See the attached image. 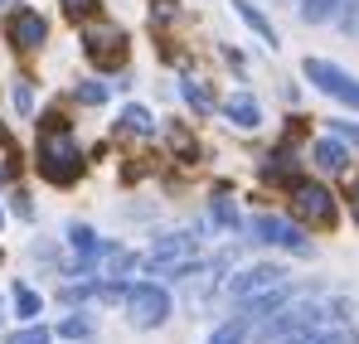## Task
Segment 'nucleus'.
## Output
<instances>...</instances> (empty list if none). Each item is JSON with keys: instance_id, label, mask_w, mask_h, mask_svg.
Wrapping results in <instances>:
<instances>
[{"instance_id": "f03ea898", "label": "nucleus", "mask_w": 359, "mask_h": 344, "mask_svg": "<svg viewBox=\"0 0 359 344\" xmlns=\"http://www.w3.org/2000/svg\"><path fill=\"white\" fill-rule=\"evenodd\" d=\"M83 170V151L68 131H44L39 136V174L54 179V184H73Z\"/></svg>"}, {"instance_id": "a878e982", "label": "nucleus", "mask_w": 359, "mask_h": 344, "mask_svg": "<svg viewBox=\"0 0 359 344\" xmlns=\"http://www.w3.org/2000/svg\"><path fill=\"white\" fill-rule=\"evenodd\" d=\"M330 131H335V141H350V146H359V121H330Z\"/></svg>"}, {"instance_id": "b1692460", "label": "nucleus", "mask_w": 359, "mask_h": 344, "mask_svg": "<svg viewBox=\"0 0 359 344\" xmlns=\"http://www.w3.org/2000/svg\"><path fill=\"white\" fill-rule=\"evenodd\" d=\"M335 25H340L345 34H359V0H340V10H335Z\"/></svg>"}, {"instance_id": "c85d7f7f", "label": "nucleus", "mask_w": 359, "mask_h": 344, "mask_svg": "<svg viewBox=\"0 0 359 344\" xmlns=\"http://www.w3.org/2000/svg\"><path fill=\"white\" fill-rule=\"evenodd\" d=\"M93 5H97V0H63V10H68V15H73V20H78V15H88V10H93Z\"/></svg>"}, {"instance_id": "393cba45", "label": "nucleus", "mask_w": 359, "mask_h": 344, "mask_svg": "<svg viewBox=\"0 0 359 344\" xmlns=\"http://www.w3.org/2000/svg\"><path fill=\"white\" fill-rule=\"evenodd\" d=\"M5 344H54V335H49L44 325H29V330H15Z\"/></svg>"}, {"instance_id": "4468645a", "label": "nucleus", "mask_w": 359, "mask_h": 344, "mask_svg": "<svg viewBox=\"0 0 359 344\" xmlns=\"http://www.w3.org/2000/svg\"><path fill=\"white\" fill-rule=\"evenodd\" d=\"M224 116L233 121V126H243V131H252V126H262V107L248 97V92H238V97H229L224 102Z\"/></svg>"}, {"instance_id": "9b49d317", "label": "nucleus", "mask_w": 359, "mask_h": 344, "mask_svg": "<svg viewBox=\"0 0 359 344\" xmlns=\"http://www.w3.org/2000/svg\"><path fill=\"white\" fill-rule=\"evenodd\" d=\"M311 165H316V170H325V174L345 170V165H350V151H345V141H335V136L316 141V146H311Z\"/></svg>"}, {"instance_id": "7c9ffc66", "label": "nucleus", "mask_w": 359, "mask_h": 344, "mask_svg": "<svg viewBox=\"0 0 359 344\" xmlns=\"http://www.w3.org/2000/svg\"><path fill=\"white\" fill-rule=\"evenodd\" d=\"M0 228H5V209H0Z\"/></svg>"}, {"instance_id": "473e14b6", "label": "nucleus", "mask_w": 359, "mask_h": 344, "mask_svg": "<svg viewBox=\"0 0 359 344\" xmlns=\"http://www.w3.org/2000/svg\"><path fill=\"white\" fill-rule=\"evenodd\" d=\"M355 194H359V184H355Z\"/></svg>"}, {"instance_id": "6ab92c4d", "label": "nucleus", "mask_w": 359, "mask_h": 344, "mask_svg": "<svg viewBox=\"0 0 359 344\" xmlns=\"http://www.w3.org/2000/svg\"><path fill=\"white\" fill-rule=\"evenodd\" d=\"M262 179H287V184H297L301 174L292 165V151H277V156H267V165H262Z\"/></svg>"}, {"instance_id": "a211bd4d", "label": "nucleus", "mask_w": 359, "mask_h": 344, "mask_svg": "<svg viewBox=\"0 0 359 344\" xmlns=\"http://www.w3.org/2000/svg\"><path fill=\"white\" fill-rule=\"evenodd\" d=\"M248 330H252V320H248V315H233V320H224V325L209 335V344H248Z\"/></svg>"}, {"instance_id": "2f4dec72", "label": "nucleus", "mask_w": 359, "mask_h": 344, "mask_svg": "<svg viewBox=\"0 0 359 344\" xmlns=\"http://www.w3.org/2000/svg\"><path fill=\"white\" fill-rule=\"evenodd\" d=\"M0 141H5V126H0Z\"/></svg>"}, {"instance_id": "39448f33", "label": "nucleus", "mask_w": 359, "mask_h": 344, "mask_svg": "<svg viewBox=\"0 0 359 344\" xmlns=\"http://www.w3.org/2000/svg\"><path fill=\"white\" fill-rule=\"evenodd\" d=\"M248 233H252L257 242H267V247L292 252V257H311V238H306V228L287 223L282 214H252V219H248Z\"/></svg>"}, {"instance_id": "f257e3e1", "label": "nucleus", "mask_w": 359, "mask_h": 344, "mask_svg": "<svg viewBox=\"0 0 359 344\" xmlns=\"http://www.w3.org/2000/svg\"><path fill=\"white\" fill-rule=\"evenodd\" d=\"M194 257H199V238H194V233H165V238L151 242L146 267H151L156 277H175V282H184V277L194 272Z\"/></svg>"}, {"instance_id": "ddd939ff", "label": "nucleus", "mask_w": 359, "mask_h": 344, "mask_svg": "<svg viewBox=\"0 0 359 344\" xmlns=\"http://www.w3.org/2000/svg\"><path fill=\"white\" fill-rule=\"evenodd\" d=\"M229 5L238 10V20L248 25V29H257V39H262L267 49H277V29H272V20H267V15H262L252 0H229Z\"/></svg>"}, {"instance_id": "7ed1b4c3", "label": "nucleus", "mask_w": 359, "mask_h": 344, "mask_svg": "<svg viewBox=\"0 0 359 344\" xmlns=\"http://www.w3.org/2000/svg\"><path fill=\"white\" fill-rule=\"evenodd\" d=\"M126 320L136 325V330H161L165 320H170V310H175V301H170V291L156 287V282H136V287H126Z\"/></svg>"}, {"instance_id": "4be33fe9", "label": "nucleus", "mask_w": 359, "mask_h": 344, "mask_svg": "<svg viewBox=\"0 0 359 344\" xmlns=\"http://www.w3.org/2000/svg\"><path fill=\"white\" fill-rule=\"evenodd\" d=\"M180 92H184V102H189L194 112H214V92H209V83H194V78H189Z\"/></svg>"}, {"instance_id": "9d476101", "label": "nucleus", "mask_w": 359, "mask_h": 344, "mask_svg": "<svg viewBox=\"0 0 359 344\" xmlns=\"http://www.w3.org/2000/svg\"><path fill=\"white\" fill-rule=\"evenodd\" d=\"M63 238H68V252L78 257V272L88 277V272L97 267V252H102V242H97V233L88 228V223H68V228H63Z\"/></svg>"}, {"instance_id": "f8f14e48", "label": "nucleus", "mask_w": 359, "mask_h": 344, "mask_svg": "<svg viewBox=\"0 0 359 344\" xmlns=\"http://www.w3.org/2000/svg\"><path fill=\"white\" fill-rule=\"evenodd\" d=\"M88 58H97V63H117L121 58V29H88Z\"/></svg>"}, {"instance_id": "1a4fd4ad", "label": "nucleus", "mask_w": 359, "mask_h": 344, "mask_svg": "<svg viewBox=\"0 0 359 344\" xmlns=\"http://www.w3.org/2000/svg\"><path fill=\"white\" fill-rule=\"evenodd\" d=\"M5 34H10V44H15V49H39V44H44V34H49V25H44V15H39V10H15V15L5 20Z\"/></svg>"}, {"instance_id": "dca6fc26", "label": "nucleus", "mask_w": 359, "mask_h": 344, "mask_svg": "<svg viewBox=\"0 0 359 344\" xmlns=\"http://www.w3.org/2000/svg\"><path fill=\"white\" fill-rule=\"evenodd\" d=\"M117 131H131V136H156V116L131 102V107H121V112H117Z\"/></svg>"}, {"instance_id": "aec40b11", "label": "nucleus", "mask_w": 359, "mask_h": 344, "mask_svg": "<svg viewBox=\"0 0 359 344\" xmlns=\"http://www.w3.org/2000/svg\"><path fill=\"white\" fill-rule=\"evenodd\" d=\"M335 10H340V0H301L306 25H325V20H335Z\"/></svg>"}, {"instance_id": "0eeeda50", "label": "nucleus", "mask_w": 359, "mask_h": 344, "mask_svg": "<svg viewBox=\"0 0 359 344\" xmlns=\"http://www.w3.org/2000/svg\"><path fill=\"white\" fill-rule=\"evenodd\" d=\"M292 204H297V219L316 223V228H330V223H335V199H330L325 184L297 179V184H292Z\"/></svg>"}, {"instance_id": "5701e85b", "label": "nucleus", "mask_w": 359, "mask_h": 344, "mask_svg": "<svg viewBox=\"0 0 359 344\" xmlns=\"http://www.w3.org/2000/svg\"><path fill=\"white\" fill-rule=\"evenodd\" d=\"M59 335H63V340H73V344L88 340V335H93V320H88V315H63V320H59Z\"/></svg>"}, {"instance_id": "72a5a7b5", "label": "nucleus", "mask_w": 359, "mask_h": 344, "mask_svg": "<svg viewBox=\"0 0 359 344\" xmlns=\"http://www.w3.org/2000/svg\"><path fill=\"white\" fill-rule=\"evenodd\" d=\"M0 5H5V0H0Z\"/></svg>"}, {"instance_id": "cd10ccee", "label": "nucleus", "mask_w": 359, "mask_h": 344, "mask_svg": "<svg viewBox=\"0 0 359 344\" xmlns=\"http://www.w3.org/2000/svg\"><path fill=\"white\" fill-rule=\"evenodd\" d=\"M214 214H219V223H229V228H238V209H229V204H214Z\"/></svg>"}, {"instance_id": "c756f323", "label": "nucleus", "mask_w": 359, "mask_h": 344, "mask_svg": "<svg viewBox=\"0 0 359 344\" xmlns=\"http://www.w3.org/2000/svg\"><path fill=\"white\" fill-rule=\"evenodd\" d=\"M15 102H20V112H29V107H34V97H29V88H25V83L15 88Z\"/></svg>"}, {"instance_id": "6e6552de", "label": "nucleus", "mask_w": 359, "mask_h": 344, "mask_svg": "<svg viewBox=\"0 0 359 344\" xmlns=\"http://www.w3.org/2000/svg\"><path fill=\"white\" fill-rule=\"evenodd\" d=\"M272 287H287V272L272 267V262H257V267H243L238 277H229V282H224V296L238 305V301L262 296V291H272Z\"/></svg>"}, {"instance_id": "bb28decb", "label": "nucleus", "mask_w": 359, "mask_h": 344, "mask_svg": "<svg viewBox=\"0 0 359 344\" xmlns=\"http://www.w3.org/2000/svg\"><path fill=\"white\" fill-rule=\"evenodd\" d=\"M10 199H15V204H10V209H15V214H20V219H34V204H29V194H10Z\"/></svg>"}, {"instance_id": "412c9836", "label": "nucleus", "mask_w": 359, "mask_h": 344, "mask_svg": "<svg viewBox=\"0 0 359 344\" xmlns=\"http://www.w3.org/2000/svg\"><path fill=\"white\" fill-rule=\"evenodd\" d=\"M73 92H78L83 107H102V102H107V83H102V78H83Z\"/></svg>"}, {"instance_id": "2eb2a0df", "label": "nucleus", "mask_w": 359, "mask_h": 344, "mask_svg": "<svg viewBox=\"0 0 359 344\" xmlns=\"http://www.w3.org/2000/svg\"><path fill=\"white\" fill-rule=\"evenodd\" d=\"M97 257H102V277H107V282H121V277L136 267V252H131V247H102Z\"/></svg>"}, {"instance_id": "20e7f679", "label": "nucleus", "mask_w": 359, "mask_h": 344, "mask_svg": "<svg viewBox=\"0 0 359 344\" xmlns=\"http://www.w3.org/2000/svg\"><path fill=\"white\" fill-rule=\"evenodd\" d=\"M316 320H325V305L320 301H287L282 310H272L267 315V325H262V335H257V344H287L292 335H301L306 325H316Z\"/></svg>"}, {"instance_id": "423d86ee", "label": "nucleus", "mask_w": 359, "mask_h": 344, "mask_svg": "<svg viewBox=\"0 0 359 344\" xmlns=\"http://www.w3.org/2000/svg\"><path fill=\"white\" fill-rule=\"evenodd\" d=\"M301 73H306V83H316L325 97H335V102H345V107H355V112H359V78H355V73L335 68L330 58H306Z\"/></svg>"}, {"instance_id": "f3484780", "label": "nucleus", "mask_w": 359, "mask_h": 344, "mask_svg": "<svg viewBox=\"0 0 359 344\" xmlns=\"http://www.w3.org/2000/svg\"><path fill=\"white\" fill-rule=\"evenodd\" d=\"M10 301H15V315H20V320H39V310H44V296L34 287H25V282H15Z\"/></svg>"}]
</instances>
